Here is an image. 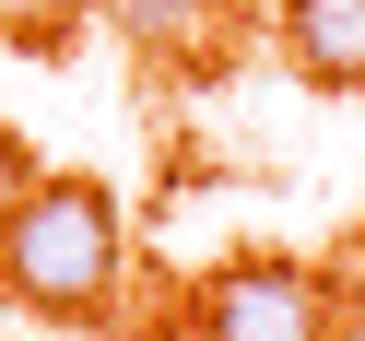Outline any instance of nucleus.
Returning <instances> with one entry per match:
<instances>
[{"mask_svg": "<svg viewBox=\"0 0 365 341\" xmlns=\"http://www.w3.org/2000/svg\"><path fill=\"white\" fill-rule=\"evenodd\" d=\"M130 283V236H118V200L95 189V177H36L24 200H12V224H0V294L36 318H106Z\"/></svg>", "mask_w": 365, "mask_h": 341, "instance_id": "nucleus-1", "label": "nucleus"}, {"mask_svg": "<svg viewBox=\"0 0 365 341\" xmlns=\"http://www.w3.org/2000/svg\"><path fill=\"white\" fill-rule=\"evenodd\" d=\"M200 341H330V283L307 259H224L200 283Z\"/></svg>", "mask_w": 365, "mask_h": 341, "instance_id": "nucleus-2", "label": "nucleus"}, {"mask_svg": "<svg viewBox=\"0 0 365 341\" xmlns=\"http://www.w3.org/2000/svg\"><path fill=\"white\" fill-rule=\"evenodd\" d=\"M283 59L318 95H365V0H283Z\"/></svg>", "mask_w": 365, "mask_h": 341, "instance_id": "nucleus-3", "label": "nucleus"}, {"mask_svg": "<svg viewBox=\"0 0 365 341\" xmlns=\"http://www.w3.org/2000/svg\"><path fill=\"white\" fill-rule=\"evenodd\" d=\"M142 59H224V0H95Z\"/></svg>", "mask_w": 365, "mask_h": 341, "instance_id": "nucleus-4", "label": "nucleus"}, {"mask_svg": "<svg viewBox=\"0 0 365 341\" xmlns=\"http://www.w3.org/2000/svg\"><path fill=\"white\" fill-rule=\"evenodd\" d=\"M71 12H83V0H0V36H12V48H48Z\"/></svg>", "mask_w": 365, "mask_h": 341, "instance_id": "nucleus-5", "label": "nucleus"}, {"mask_svg": "<svg viewBox=\"0 0 365 341\" xmlns=\"http://www.w3.org/2000/svg\"><path fill=\"white\" fill-rule=\"evenodd\" d=\"M36 189V165H24V142H12V130H0V224H12V200Z\"/></svg>", "mask_w": 365, "mask_h": 341, "instance_id": "nucleus-6", "label": "nucleus"}]
</instances>
